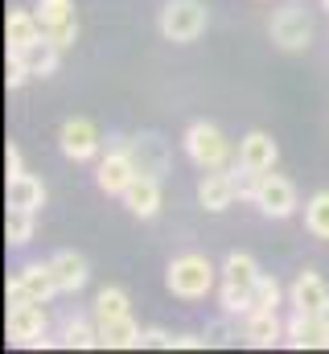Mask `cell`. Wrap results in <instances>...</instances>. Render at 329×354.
<instances>
[{
    "label": "cell",
    "instance_id": "cell-20",
    "mask_svg": "<svg viewBox=\"0 0 329 354\" xmlns=\"http://www.w3.org/2000/svg\"><path fill=\"white\" fill-rule=\"evenodd\" d=\"M50 268H54V280H58V288L62 292H79L82 284H86V260H82L79 252H58L54 260H50Z\"/></svg>",
    "mask_w": 329,
    "mask_h": 354
},
{
    "label": "cell",
    "instance_id": "cell-23",
    "mask_svg": "<svg viewBox=\"0 0 329 354\" xmlns=\"http://www.w3.org/2000/svg\"><path fill=\"white\" fill-rule=\"evenodd\" d=\"M132 313V305H128V292L124 288H115V284H107V288H99V297H95V322L103 326V322H115V317H128Z\"/></svg>",
    "mask_w": 329,
    "mask_h": 354
},
{
    "label": "cell",
    "instance_id": "cell-7",
    "mask_svg": "<svg viewBox=\"0 0 329 354\" xmlns=\"http://www.w3.org/2000/svg\"><path fill=\"white\" fill-rule=\"evenodd\" d=\"M284 342L297 351H329V313L292 309V317L284 322Z\"/></svg>",
    "mask_w": 329,
    "mask_h": 354
},
{
    "label": "cell",
    "instance_id": "cell-6",
    "mask_svg": "<svg viewBox=\"0 0 329 354\" xmlns=\"http://www.w3.org/2000/svg\"><path fill=\"white\" fill-rule=\"evenodd\" d=\"M251 206H259V214H267V218H288L297 210V189L288 177L267 169V174L255 177V202Z\"/></svg>",
    "mask_w": 329,
    "mask_h": 354
},
{
    "label": "cell",
    "instance_id": "cell-5",
    "mask_svg": "<svg viewBox=\"0 0 329 354\" xmlns=\"http://www.w3.org/2000/svg\"><path fill=\"white\" fill-rule=\"evenodd\" d=\"M267 29H272V41H276L280 50H288V54L309 50V41H313V17H309L305 8H297V4L276 8Z\"/></svg>",
    "mask_w": 329,
    "mask_h": 354
},
{
    "label": "cell",
    "instance_id": "cell-14",
    "mask_svg": "<svg viewBox=\"0 0 329 354\" xmlns=\"http://www.w3.org/2000/svg\"><path fill=\"white\" fill-rule=\"evenodd\" d=\"M288 297H292V309H305V313H329V284L313 272V268L297 272Z\"/></svg>",
    "mask_w": 329,
    "mask_h": 354
},
{
    "label": "cell",
    "instance_id": "cell-16",
    "mask_svg": "<svg viewBox=\"0 0 329 354\" xmlns=\"http://www.w3.org/2000/svg\"><path fill=\"white\" fill-rule=\"evenodd\" d=\"M243 338H247V346L267 351V346H276L284 338V322L276 317V309H251L243 322Z\"/></svg>",
    "mask_w": 329,
    "mask_h": 354
},
{
    "label": "cell",
    "instance_id": "cell-3",
    "mask_svg": "<svg viewBox=\"0 0 329 354\" xmlns=\"http://www.w3.org/2000/svg\"><path fill=\"white\" fill-rule=\"evenodd\" d=\"M46 301H33V297H21V301H8V317H4V330L17 346H50L46 338Z\"/></svg>",
    "mask_w": 329,
    "mask_h": 354
},
{
    "label": "cell",
    "instance_id": "cell-25",
    "mask_svg": "<svg viewBox=\"0 0 329 354\" xmlns=\"http://www.w3.org/2000/svg\"><path fill=\"white\" fill-rule=\"evenodd\" d=\"M4 239L12 248H25L33 239V210H21V206H8L4 214Z\"/></svg>",
    "mask_w": 329,
    "mask_h": 354
},
{
    "label": "cell",
    "instance_id": "cell-11",
    "mask_svg": "<svg viewBox=\"0 0 329 354\" xmlns=\"http://www.w3.org/2000/svg\"><path fill=\"white\" fill-rule=\"evenodd\" d=\"M136 177V165H132V157H128V145L120 140V145H111L107 149V157L99 161V174H95V181H99V189L103 194H124L128 189V181Z\"/></svg>",
    "mask_w": 329,
    "mask_h": 354
},
{
    "label": "cell",
    "instance_id": "cell-28",
    "mask_svg": "<svg viewBox=\"0 0 329 354\" xmlns=\"http://www.w3.org/2000/svg\"><path fill=\"white\" fill-rule=\"evenodd\" d=\"M37 21H41V33L46 29H54V25H62V21H70L75 17V4L70 0H37Z\"/></svg>",
    "mask_w": 329,
    "mask_h": 354
},
{
    "label": "cell",
    "instance_id": "cell-27",
    "mask_svg": "<svg viewBox=\"0 0 329 354\" xmlns=\"http://www.w3.org/2000/svg\"><path fill=\"white\" fill-rule=\"evenodd\" d=\"M284 301V288L276 276H259V284L251 288V309H280Z\"/></svg>",
    "mask_w": 329,
    "mask_h": 354
},
{
    "label": "cell",
    "instance_id": "cell-1",
    "mask_svg": "<svg viewBox=\"0 0 329 354\" xmlns=\"http://www.w3.org/2000/svg\"><path fill=\"white\" fill-rule=\"evenodd\" d=\"M214 276H218V268L210 264L206 256H198V252H185V256H177L169 272H164V288L177 297V301H202L210 288H214Z\"/></svg>",
    "mask_w": 329,
    "mask_h": 354
},
{
    "label": "cell",
    "instance_id": "cell-33",
    "mask_svg": "<svg viewBox=\"0 0 329 354\" xmlns=\"http://www.w3.org/2000/svg\"><path fill=\"white\" fill-rule=\"evenodd\" d=\"M140 346H157V351H177V334H164V330H144V334H140Z\"/></svg>",
    "mask_w": 329,
    "mask_h": 354
},
{
    "label": "cell",
    "instance_id": "cell-13",
    "mask_svg": "<svg viewBox=\"0 0 329 354\" xmlns=\"http://www.w3.org/2000/svg\"><path fill=\"white\" fill-rule=\"evenodd\" d=\"M276 161H280V149H276V140L267 136V132H247L243 140H239V169L247 174H267V169H276Z\"/></svg>",
    "mask_w": 329,
    "mask_h": 354
},
{
    "label": "cell",
    "instance_id": "cell-19",
    "mask_svg": "<svg viewBox=\"0 0 329 354\" xmlns=\"http://www.w3.org/2000/svg\"><path fill=\"white\" fill-rule=\"evenodd\" d=\"M140 334L144 330L128 313V317H115V322L99 326V346H107V351H140Z\"/></svg>",
    "mask_w": 329,
    "mask_h": 354
},
{
    "label": "cell",
    "instance_id": "cell-17",
    "mask_svg": "<svg viewBox=\"0 0 329 354\" xmlns=\"http://www.w3.org/2000/svg\"><path fill=\"white\" fill-rule=\"evenodd\" d=\"M37 37H41L37 12L33 8H8V17H4V41H8V50H29Z\"/></svg>",
    "mask_w": 329,
    "mask_h": 354
},
{
    "label": "cell",
    "instance_id": "cell-12",
    "mask_svg": "<svg viewBox=\"0 0 329 354\" xmlns=\"http://www.w3.org/2000/svg\"><path fill=\"white\" fill-rule=\"evenodd\" d=\"M239 174V169H235ZM227 174V169H206L202 181H198V202L210 210V214H218V210H227L235 198H239V177Z\"/></svg>",
    "mask_w": 329,
    "mask_h": 354
},
{
    "label": "cell",
    "instance_id": "cell-8",
    "mask_svg": "<svg viewBox=\"0 0 329 354\" xmlns=\"http://www.w3.org/2000/svg\"><path fill=\"white\" fill-rule=\"evenodd\" d=\"M62 288H58V280H54V268L50 264H25L17 268L12 276H8V301H21V297H33V301H54Z\"/></svg>",
    "mask_w": 329,
    "mask_h": 354
},
{
    "label": "cell",
    "instance_id": "cell-21",
    "mask_svg": "<svg viewBox=\"0 0 329 354\" xmlns=\"http://www.w3.org/2000/svg\"><path fill=\"white\" fill-rule=\"evenodd\" d=\"M25 54V62H29V71H33V79H46V75H54L58 71V62H62V46L58 41H50L46 33L29 46V50H21Z\"/></svg>",
    "mask_w": 329,
    "mask_h": 354
},
{
    "label": "cell",
    "instance_id": "cell-10",
    "mask_svg": "<svg viewBox=\"0 0 329 354\" xmlns=\"http://www.w3.org/2000/svg\"><path fill=\"white\" fill-rule=\"evenodd\" d=\"M124 145H128V157H132L136 174H149V177L169 174V145H164L157 132H140V136H132Z\"/></svg>",
    "mask_w": 329,
    "mask_h": 354
},
{
    "label": "cell",
    "instance_id": "cell-4",
    "mask_svg": "<svg viewBox=\"0 0 329 354\" xmlns=\"http://www.w3.org/2000/svg\"><path fill=\"white\" fill-rule=\"evenodd\" d=\"M206 4L202 0H169L161 8V37L164 41H198L206 33Z\"/></svg>",
    "mask_w": 329,
    "mask_h": 354
},
{
    "label": "cell",
    "instance_id": "cell-30",
    "mask_svg": "<svg viewBox=\"0 0 329 354\" xmlns=\"http://www.w3.org/2000/svg\"><path fill=\"white\" fill-rule=\"evenodd\" d=\"M29 79H33V71H29L25 54H21V50H8V62H4V83H8V91L25 87Z\"/></svg>",
    "mask_w": 329,
    "mask_h": 354
},
{
    "label": "cell",
    "instance_id": "cell-15",
    "mask_svg": "<svg viewBox=\"0 0 329 354\" xmlns=\"http://www.w3.org/2000/svg\"><path fill=\"white\" fill-rule=\"evenodd\" d=\"M120 198H124V206H128L136 218H153V214L161 210V177L136 174Z\"/></svg>",
    "mask_w": 329,
    "mask_h": 354
},
{
    "label": "cell",
    "instance_id": "cell-32",
    "mask_svg": "<svg viewBox=\"0 0 329 354\" xmlns=\"http://www.w3.org/2000/svg\"><path fill=\"white\" fill-rule=\"evenodd\" d=\"M46 37H50V41H58L62 50H70V46L79 41V21L70 17V21H62V25H54V29H46Z\"/></svg>",
    "mask_w": 329,
    "mask_h": 354
},
{
    "label": "cell",
    "instance_id": "cell-24",
    "mask_svg": "<svg viewBox=\"0 0 329 354\" xmlns=\"http://www.w3.org/2000/svg\"><path fill=\"white\" fill-rule=\"evenodd\" d=\"M305 231H309L313 239L329 243V189L313 194V198L305 202Z\"/></svg>",
    "mask_w": 329,
    "mask_h": 354
},
{
    "label": "cell",
    "instance_id": "cell-34",
    "mask_svg": "<svg viewBox=\"0 0 329 354\" xmlns=\"http://www.w3.org/2000/svg\"><path fill=\"white\" fill-rule=\"evenodd\" d=\"M4 169H8V177L25 174V169H21V149H17V145H8V153H4Z\"/></svg>",
    "mask_w": 329,
    "mask_h": 354
},
{
    "label": "cell",
    "instance_id": "cell-9",
    "mask_svg": "<svg viewBox=\"0 0 329 354\" xmlns=\"http://www.w3.org/2000/svg\"><path fill=\"white\" fill-rule=\"evenodd\" d=\"M58 145H62V157H70L75 165H82V161H95V157H99L103 136H99V128H95L91 120L75 115V120H66V124L58 128Z\"/></svg>",
    "mask_w": 329,
    "mask_h": 354
},
{
    "label": "cell",
    "instance_id": "cell-26",
    "mask_svg": "<svg viewBox=\"0 0 329 354\" xmlns=\"http://www.w3.org/2000/svg\"><path fill=\"white\" fill-rule=\"evenodd\" d=\"M62 346H70V351H91V346H99V322L91 326V322H82V317H70V322L62 326Z\"/></svg>",
    "mask_w": 329,
    "mask_h": 354
},
{
    "label": "cell",
    "instance_id": "cell-35",
    "mask_svg": "<svg viewBox=\"0 0 329 354\" xmlns=\"http://www.w3.org/2000/svg\"><path fill=\"white\" fill-rule=\"evenodd\" d=\"M321 8H326V12H329V0H321Z\"/></svg>",
    "mask_w": 329,
    "mask_h": 354
},
{
    "label": "cell",
    "instance_id": "cell-29",
    "mask_svg": "<svg viewBox=\"0 0 329 354\" xmlns=\"http://www.w3.org/2000/svg\"><path fill=\"white\" fill-rule=\"evenodd\" d=\"M218 305H223V313L227 317H235V313H251V288H239V284H227L223 280V288H218Z\"/></svg>",
    "mask_w": 329,
    "mask_h": 354
},
{
    "label": "cell",
    "instance_id": "cell-2",
    "mask_svg": "<svg viewBox=\"0 0 329 354\" xmlns=\"http://www.w3.org/2000/svg\"><path fill=\"white\" fill-rule=\"evenodd\" d=\"M181 145H185V157H189L202 174H206V169H223L227 157H231V140L223 136L218 124H206V120L189 124L185 136H181Z\"/></svg>",
    "mask_w": 329,
    "mask_h": 354
},
{
    "label": "cell",
    "instance_id": "cell-31",
    "mask_svg": "<svg viewBox=\"0 0 329 354\" xmlns=\"http://www.w3.org/2000/svg\"><path fill=\"white\" fill-rule=\"evenodd\" d=\"M202 338H206V346H231V342H235L239 334H235V326H231V322L223 317V322H210Z\"/></svg>",
    "mask_w": 329,
    "mask_h": 354
},
{
    "label": "cell",
    "instance_id": "cell-18",
    "mask_svg": "<svg viewBox=\"0 0 329 354\" xmlns=\"http://www.w3.org/2000/svg\"><path fill=\"white\" fill-rule=\"evenodd\" d=\"M4 202L8 206H21V210H41L46 206V185H41V177L33 174H17L8 177V185H4Z\"/></svg>",
    "mask_w": 329,
    "mask_h": 354
},
{
    "label": "cell",
    "instance_id": "cell-22",
    "mask_svg": "<svg viewBox=\"0 0 329 354\" xmlns=\"http://www.w3.org/2000/svg\"><path fill=\"white\" fill-rule=\"evenodd\" d=\"M259 276H263V272H259V264H255L247 252H231V256L223 260V280H227V284L255 288V284H259Z\"/></svg>",
    "mask_w": 329,
    "mask_h": 354
}]
</instances>
